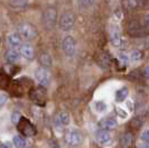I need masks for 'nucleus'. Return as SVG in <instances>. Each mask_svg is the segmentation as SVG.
Segmentation results:
<instances>
[{
    "label": "nucleus",
    "instance_id": "obj_1",
    "mask_svg": "<svg viewBox=\"0 0 149 148\" xmlns=\"http://www.w3.org/2000/svg\"><path fill=\"white\" fill-rule=\"evenodd\" d=\"M17 129L25 137H33L36 135V128L31 125L29 120H27L24 117H22L19 122L17 124Z\"/></svg>",
    "mask_w": 149,
    "mask_h": 148
},
{
    "label": "nucleus",
    "instance_id": "obj_2",
    "mask_svg": "<svg viewBox=\"0 0 149 148\" xmlns=\"http://www.w3.org/2000/svg\"><path fill=\"white\" fill-rule=\"evenodd\" d=\"M18 31H19V36L24 38V39H27V40H33L37 37V29L30 25V24H22L19 26L18 28Z\"/></svg>",
    "mask_w": 149,
    "mask_h": 148
},
{
    "label": "nucleus",
    "instance_id": "obj_3",
    "mask_svg": "<svg viewBox=\"0 0 149 148\" xmlns=\"http://www.w3.org/2000/svg\"><path fill=\"white\" fill-rule=\"evenodd\" d=\"M65 140H66L67 145H70L72 147H77V146H80L82 144L83 136L80 130H77V129H71L65 135Z\"/></svg>",
    "mask_w": 149,
    "mask_h": 148
},
{
    "label": "nucleus",
    "instance_id": "obj_4",
    "mask_svg": "<svg viewBox=\"0 0 149 148\" xmlns=\"http://www.w3.org/2000/svg\"><path fill=\"white\" fill-rule=\"evenodd\" d=\"M57 20V11L54 8H47L43 14V24L46 28L51 29L55 26Z\"/></svg>",
    "mask_w": 149,
    "mask_h": 148
},
{
    "label": "nucleus",
    "instance_id": "obj_5",
    "mask_svg": "<svg viewBox=\"0 0 149 148\" xmlns=\"http://www.w3.org/2000/svg\"><path fill=\"white\" fill-rule=\"evenodd\" d=\"M29 96H30V99L37 104V105L43 107L46 103V90L44 88H42V87L33 89L30 91Z\"/></svg>",
    "mask_w": 149,
    "mask_h": 148
},
{
    "label": "nucleus",
    "instance_id": "obj_6",
    "mask_svg": "<svg viewBox=\"0 0 149 148\" xmlns=\"http://www.w3.org/2000/svg\"><path fill=\"white\" fill-rule=\"evenodd\" d=\"M74 22H75V18L74 15L72 13H64L63 15L61 16V19H60V28L64 31H68L73 28L74 26Z\"/></svg>",
    "mask_w": 149,
    "mask_h": 148
},
{
    "label": "nucleus",
    "instance_id": "obj_7",
    "mask_svg": "<svg viewBox=\"0 0 149 148\" xmlns=\"http://www.w3.org/2000/svg\"><path fill=\"white\" fill-rule=\"evenodd\" d=\"M35 76H36V80L38 83L43 87L48 85L51 82V74L47 71V68H45V67H38L35 72Z\"/></svg>",
    "mask_w": 149,
    "mask_h": 148
},
{
    "label": "nucleus",
    "instance_id": "obj_8",
    "mask_svg": "<svg viewBox=\"0 0 149 148\" xmlns=\"http://www.w3.org/2000/svg\"><path fill=\"white\" fill-rule=\"evenodd\" d=\"M63 51L67 56H73L76 50V42L72 36H66L63 39Z\"/></svg>",
    "mask_w": 149,
    "mask_h": 148
},
{
    "label": "nucleus",
    "instance_id": "obj_9",
    "mask_svg": "<svg viewBox=\"0 0 149 148\" xmlns=\"http://www.w3.org/2000/svg\"><path fill=\"white\" fill-rule=\"evenodd\" d=\"M95 138L97 142L102 146H110L112 144V136L108 130H103V129L97 130L95 133Z\"/></svg>",
    "mask_w": 149,
    "mask_h": 148
},
{
    "label": "nucleus",
    "instance_id": "obj_10",
    "mask_svg": "<svg viewBox=\"0 0 149 148\" xmlns=\"http://www.w3.org/2000/svg\"><path fill=\"white\" fill-rule=\"evenodd\" d=\"M99 126H100L101 129L109 131V130H112V129H116L117 126H118V122H117L116 119L112 118V117H107V118H103L100 120Z\"/></svg>",
    "mask_w": 149,
    "mask_h": 148
},
{
    "label": "nucleus",
    "instance_id": "obj_11",
    "mask_svg": "<svg viewBox=\"0 0 149 148\" xmlns=\"http://www.w3.org/2000/svg\"><path fill=\"white\" fill-rule=\"evenodd\" d=\"M128 31H129L130 36H132V37L145 36V35L147 34V30L145 29V28H142L139 24H134L132 26H130Z\"/></svg>",
    "mask_w": 149,
    "mask_h": 148
},
{
    "label": "nucleus",
    "instance_id": "obj_12",
    "mask_svg": "<svg viewBox=\"0 0 149 148\" xmlns=\"http://www.w3.org/2000/svg\"><path fill=\"white\" fill-rule=\"evenodd\" d=\"M110 40H111V44L116 47H118L121 45V33H120L119 28H116L113 27L111 28V31H110Z\"/></svg>",
    "mask_w": 149,
    "mask_h": 148
},
{
    "label": "nucleus",
    "instance_id": "obj_13",
    "mask_svg": "<svg viewBox=\"0 0 149 148\" xmlns=\"http://www.w3.org/2000/svg\"><path fill=\"white\" fill-rule=\"evenodd\" d=\"M20 55H22L25 59H33L35 57V51L33 46L29 44H24L20 46Z\"/></svg>",
    "mask_w": 149,
    "mask_h": 148
},
{
    "label": "nucleus",
    "instance_id": "obj_14",
    "mask_svg": "<svg viewBox=\"0 0 149 148\" xmlns=\"http://www.w3.org/2000/svg\"><path fill=\"white\" fill-rule=\"evenodd\" d=\"M134 145V136L132 133H126L120 139V147L121 148H131Z\"/></svg>",
    "mask_w": 149,
    "mask_h": 148
},
{
    "label": "nucleus",
    "instance_id": "obj_15",
    "mask_svg": "<svg viewBox=\"0 0 149 148\" xmlns=\"http://www.w3.org/2000/svg\"><path fill=\"white\" fill-rule=\"evenodd\" d=\"M7 43L11 48H17L22 46V37L19 36V34H10L7 37Z\"/></svg>",
    "mask_w": 149,
    "mask_h": 148
},
{
    "label": "nucleus",
    "instance_id": "obj_16",
    "mask_svg": "<svg viewBox=\"0 0 149 148\" xmlns=\"http://www.w3.org/2000/svg\"><path fill=\"white\" fill-rule=\"evenodd\" d=\"M6 59H7L8 63L14 64V63L18 62L20 59V53L18 52L17 50H15V48H10L6 53Z\"/></svg>",
    "mask_w": 149,
    "mask_h": 148
},
{
    "label": "nucleus",
    "instance_id": "obj_17",
    "mask_svg": "<svg viewBox=\"0 0 149 148\" xmlns=\"http://www.w3.org/2000/svg\"><path fill=\"white\" fill-rule=\"evenodd\" d=\"M56 124L58 126H67L70 124V114L66 111H62L56 118Z\"/></svg>",
    "mask_w": 149,
    "mask_h": 148
},
{
    "label": "nucleus",
    "instance_id": "obj_18",
    "mask_svg": "<svg viewBox=\"0 0 149 148\" xmlns=\"http://www.w3.org/2000/svg\"><path fill=\"white\" fill-rule=\"evenodd\" d=\"M39 63L43 65V67L47 68V67L52 66V57L49 54L47 53H43L39 55Z\"/></svg>",
    "mask_w": 149,
    "mask_h": 148
},
{
    "label": "nucleus",
    "instance_id": "obj_19",
    "mask_svg": "<svg viewBox=\"0 0 149 148\" xmlns=\"http://www.w3.org/2000/svg\"><path fill=\"white\" fill-rule=\"evenodd\" d=\"M128 94H129V90L128 88L123 87L119 89L117 92H116V101L117 102H122L126 100V98H128Z\"/></svg>",
    "mask_w": 149,
    "mask_h": 148
},
{
    "label": "nucleus",
    "instance_id": "obj_20",
    "mask_svg": "<svg viewBox=\"0 0 149 148\" xmlns=\"http://www.w3.org/2000/svg\"><path fill=\"white\" fill-rule=\"evenodd\" d=\"M99 63L101 64L102 67H109L110 66V63H111V59L110 56L107 54V53H102L100 56H99Z\"/></svg>",
    "mask_w": 149,
    "mask_h": 148
},
{
    "label": "nucleus",
    "instance_id": "obj_21",
    "mask_svg": "<svg viewBox=\"0 0 149 148\" xmlns=\"http://www.w3.org/2000/svg\"><path fill=\"white\" fill-rule=\"evenodd\" d=\"M14 145L16 148H25L26 147V140L22 138V136H15L14 137Z\"/></svg>",
    "mask_w": 149,
    "mask_h": 148
},
{
    "label": "nucleus",
    "instance_id": "obj_22",
    "mask_svg": "<svg viewBox=\"0 0 149 148\" xmlns=\"http://www.w3.org/2000/svg\"><path fill=\"white\" fill-rule=\"evenodd\" d=\"M143 57V53L139 50H132L131 53H130V59L134 62H138Z\"/></svg>",
    "mask_w": 149,
    "mask_h": 148
},
{
    "label": "nucleus",
    "instance_id": "obj_23",
    "mask_svg": "<svg viewBox=\"0 0 149 148\" xmlns=\"http://www.w3.org/2000/svg\"><path fill=\"white\" fill-rule=\"evenodd\" d=\"M20 118H22V114H20V112H18V111H15V112L13 113V116H11V122H13V124H15V125H17V124L19 122Z\"/></svg>",
    "mask_w": 149,
    "mask_h": 148
},
{
    "label": "nucleus",
    "instance_id": "obj_24",
    "mask_svg": "<svg viewBox=\"0 0 149 148\" xmlns=\"http://www.w3.org/2000/svg\"><path fill=\"white\" fill-rule=\"evenodd\" d=\"M94 2V0H79V3L80 6L83 8H88L90 6H92Z\"/></svg>",
    "mask_w": 149,
    "mask_h": 148
},
{
    "label": "nucleus",
    "instance_id": "obj_25",
    "mask_svg": "<svg viewBox=\"0 0 149 148\" xmlns=\"http://www.w3.org/2000/svg\"><path fill=\"white\" fill-rule=\"evenodd\" d=\"M119 59H120V63H123L125 65H127L128 63H129V61H130L129 56H128V55H126L125 53H121V54H120Z\"/></svg>",
    "mask_w": 149,
    "mask_h": 148
},
{
    "label": "nucleus",
    "instance_id": "obj_26",
    "mask_svg": "<svg viewBox=\"0 0 149 148\" xmlns=\"http://www.w3.org/2000/svg\"><path fill=\"white\" fill-rule=\"evenodd\" d=\"M95 109H97L99 112H103V111H105V109H107V105H105L104 102L100 101V102H97V103H95Z\"/></svg>",
    "mask_w": 149,
    "mask_h": 148
},
{
    "label": "nucleus",
    "instance_id": "obj_27",
    "mask_svg": "<svg viewBox=\"0 0 149 148\" xmlns=\"http://www.w3.org/2000/svg\"><path fill=\"white\" fill-rule=\"evenodd\" d=\"M7 99H8L7 94H5V93H0V108L7 102Z\"/></svg>",
    "mask_w": 149,
    "mask_h": 148
},
{
    "label": "nucleus",
    "instance_id": "obj_28",
    "mask_svg": "<svg viewBox=\"0 0 149 148\" xmlns=\"http://www.w3.org/2000/svg\"><path fill=\"white\" fill-rule=\"evenodd\" d=\"M141 140L145 142H149V130H146L141 133Z\"/></svg>",
    "mask_w": 149,
    "mask_h": 148
},
{
    "label": "nucleus",
    "instance_id": "obj_29",
    "mask_svg": "<svg viewBox=\"0 0 149 148\" xmlns=\"http://www.w3.org/2000/svg\"><path fill=\"white\" fill-rule=\"evenodd\" d=\"M117 112H118L119 117H121V118H126L127 117V112H125V111L122 110V109H120V108H117Z\"/></svg>",
    "mask_w": 149,
    "mask_h": 148
},
{
    "label": "nucleus",
    "instance_id": "obj_30",
    "mask_svg": "<svg viewBox=\"0 0 149 148\" xmlns=\"http://www.w3.org/2000/svg\"><path fill=\"white\" fill-rule=\"evenodd\" d=\"M0 148H11V142L10 141H5L0 145Z\"/></svg>",
    "mask_w": 149,
    "mask_h": 148
},
{
    "label": "nucleus",
    "instance_id": "obj_31",
    "mask_svg": "<svg viewBox=\"0 0 149 148\" xmlns=\"http://www.w3.org/2000/svg\"><path fill=\"white\" fill-rule=\"evenodd\" d=\"M145 76L149 79V66H147L146 68H145Z\"/></svg>",
    "mask_w": 149,
    "mask_h": 148
},
{
    "label": "nucleus",
    "instance_id": "obj_32",
    "mask_svg": "<svg viewBox=\"0 0 149 148\" xmlns=\"http://www.w3.org/2000/svg\"><path fill=\"white\" fill-rule=\"evenodd\" d=\"M51 148H60V147H58V145H57L55 141H52V142H51Z\"/></svg>",
    "mask_w": 149,
    "mask_h": 148
},
{
    "label": "nucleus",
    "instance_id": "obj_33",
    "mask_svg": "<svg viewBox=\"0 0 149 148\" xmlns=\"http://www.w3.org/2000/svg\"><path fill=\"white\" fill-rule=\"evenodd\" d=\"M127 105L129 107L130 111H132V109H134V108H132V102H131V101H128V102H127Z\"/></svg>",
    "mask_w": 149,
    "mask_h": 148
},
{
    "label": "nucleus",
    "instance_id": "obj_34",
    "mask_svg": "<svg viewBox=\"0 0 149 148\" xmlns=\"http://www.w3.org/2000/svg\"><path fill=\"white\" fill-rule=\"evenodd\" d=\"M146 22H147V25H149V15H147L146 17Z\"/></svg>",
    "mask_w": 149,
    "mask_h": 148
},
{
    "label": "nucleus",
    "instance_id": "obj_35",
    "mask_svg": "<svg viewBox=\"0 0 149 148\" xmlns=\"http://www.w3.org/2000/svg\"><path fill=\"white\" fill-rule=\"evenodd\" d=\"M140 148H149V145H142Z\"/></svg>",
    "mask_w": 149,
    "mask_h": 148
},
{
    "label": "nucleus",
    "instance_id": "obj_36",
    "mask_svg": "<svg viewBox=\"0 0 149 148\" xmlns=\"http://www.w3.org/2000/svg\"><path fill=\"white\" fill-rule=\"evenodd\" d=\"M146 44H147V47H148V48H149V38H148V39H147V43H146Z\"/></svg>",
    "mask_w": 149,
    "mask_h": 148
}]
</instances>
